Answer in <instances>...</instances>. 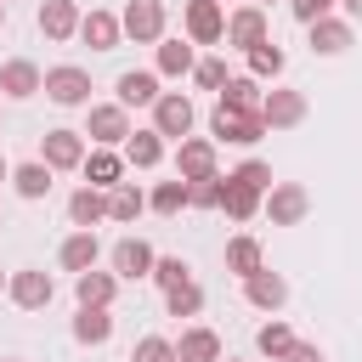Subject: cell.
<instances>
[{"label":"cell","instance_id":"obj_47","mask_svg":"<svg viewBox=\"0 0 362 362\" xmlns=\"http://www.w3.org/2000/svg\"><path fill=\"white\" fill-rule=\"evenodd\" d=\"M0 294H6V272H0Z\"/></svg>","mask_w":362,"mask_h":362},{"label":"cell","instance_id":"obj_17","mask_svg":"<svg viewBox=\"0 0 362 362\" xmlns=\"http://www.w3.org/2000/svg\"><path fill=\"white\" fill-rule=\"evenodd\" d=\"M79 17L85 11L74 0H40V34L45 40H74L79 34Z\"/></svg>","mask_w":362,"mask_h":362},{"label":"cell","instance_id":"obj_6","mask_svg":"<svg viewBox=\"0 0 362 362\" xmlns=\"http://www.w3.org/2000/svg\"><path fill=\"white\" fill-rule=\"evenodd\" d=\"M57 107H85L90 102V74L85 68H74V62H62V68H45V85H40Z\"/></svg>","mask_w":362,"mask_h":362},{"label":"cell","instance_id":"obj_26","mask_svg":"<svg viewBox=\"0 0 362 362\" xmlns=\"http://www.w3.org/2000/svg\"><path fill=\"white\" fill-rule=\"evenodd\" d=\"M221 209H226V221H255L260 215V192H249L232 175H221Z\"/></svg>","mask_w":362,"mask_h":362},{"label":"cell","instance_id":"obj_13","mask_svg":"<svg viewBox=\"0 0 362 362\" xmlns=\"http://www.w3.org/2000/svg\"><path fill=\"white\" fill-rule=\"evenodd\" d=\"M40 85H45L40 62H28V57H11V62H0V96H11V102H28V96H40Z\"/></svg>","mask_w":362,"mask_h":362},{"label":"cell","instance_id":"obj_49","mask_svg":"<svg viewBox=\"0 0 362 362\" xmlns=\"http://www.w3.org/2000/svg\"><path fill=\"white\" fill-rule=\"evenodd\" d=\"M6 362H17V356H6Z\"/></svg>","mask_w":362,"mask_h":362},{"label":"cell","instance_id":"obj_40","mask_svg":"<svg viewBox=\"0 0 362 362\" xmlns=\"http://www.w3.org/2000/svg\"><path fill=\"white\" fill-rule=\"evenodd\" d=\"M192 79H198L204 90H221L232 74H226V62H221V57H204V62H192Z\"/></svg>","mask_w":362,"mask_h":362},{"label":"cell","instance_id":"obj_8","mask_svg":"<svg viewBox=\"0 0 362 362\" xmlns=\"http://www.w3.org/2000/svg\"><path fill=\"white\" fill-rule=\"evenodd\" d=\"M51 294H57V283H51V272H40V266H23V272H11V277H6V300H11V305H23V311L51 305Z\"/></svg>","mask_w":362,"mask_h":362},{"label":"cell","instance_id":"obj_11","mask_svg":"<svg viewBox=\"0 0 362 362\" xmlns=\"http://www.w3.org/2000/svg\"><path fill=\"white\" fill-rule=\"evenodd\" d=\"M175 175H181V181H209V175H221V170H215V141H204V136L175 141Z\"/></svg>","mask_w":362,"mask_h":362},{"label":"cell","instance_id":"obj_14","mask_svg":"<svg viewBox=\"0 0 362 362\" xmlns=\"http://www.w3.org/2000/svg\"><path fill=\"white\" fill-rule=\"evenodd\" d=\"M226 45H238L243 57H249L255 45H266V11H260V6H238V11L226 17Z\"/></svg>","mask_w":362,"mask_h":362},{"label":"cell","instance_id":"obj_33","mask_svg":"<svg viewBox=\"0 0 362 362\" xmlns=\"http://www.w3.org/2000/svg\"><path fill=\"white\" fill-rule=\"evenodd\" d=\"M255 351H260V356H272V362H283V356L294 351V328H288V322H277V317H272V322H260Z\"/></svg>","mask_w":362,"mask_h":362},{"label":"cell","instance_id":"obj_41","mask_svg":"<svg viewBox=\"0 0 362 362\" xmlns=\"http://www.w3.org/2000/svg\"><path fill=\"white\" fill-rule=\"evenodd\" d=\"M187 204H198V209H221V175H209V181H187Z\"/></svg>","mask_w":362,"mask_h":362},{"label":"cell","instance_id":"obj_25","mask_svg":"<svg viewBox=\"0 0 362 362\" xmlns=\"http://www.w3.org/2000/svg\"><path fill=\"white\" fill-rule=\"evenodd\" d=\"M345 45H351V23L345 17H317L311 23V51L317 57H339Z\"/></svg>","mask_w":362,"mask_h":362},{"label":"cell","instance_id":"obj_7","mask_svg":"<svg viewBox=\"0 0 362 362\" xmlns=\"http://www.w3.org/2000/svg\"><path fill=\"white\" fill-rule=\"evenodd\" d=\"M79 136H90L96 147H124V136H130V107H119V102H96Z\"/></svg>","mask_w":362,"mask_h":362},{"label":"cell","instance_id":"obj_5","mask_svg":"<svg viewBox=\"0 0 362 362\" xmlns=\"http://www.w3.org/2000/svg\"><path fill=\"white\" fill-rule=\"evenodd\" d=\"M192 102H187V90H158V102H153V130L158 136H170V141H187L192 136Z\"/></svg>","mask_w":362,"mask_h":362},{"label":"cell","instance_id":"obj_3","mask_svg":"<svg viewBox=\"0 0 362 362\" xmlns=\"http://www.w3.org/2000/svg\"><path fill=\"white\" fill-rule=\"evenodd\" d=\"M119 28H124V40H136V45H158V40H164V0H124Z\"/></svg>","mask_w":362,"mask_h":362},{"label":"cell","instance_id":"obj_24","mask_svg":"<svg viewBox=\"0 0 362 362\" xmlns=\"http://www.w3.org/2000/svg\"><path fill=\"white\" fill-rule=\"evenodd\" d=\"M175 362H221V334L215 328H187L175 339Z\"/></svg>","mask_w":362,"mask_h":362},{"label":"cell","instance_id":"obj_28","mask_svg":"<svg viewBox=\"0 0 362 362\" xmlns=\"http://www.w3.org/2000/svg\"><path fill=\"white\" fill-rule=\"evenodd\" d=\"M260 96H266V90H260V79H249V74L221 85V107H232V113H260Z\"/></svg>","mask_w":362,"mask_h":362},{"label":"cell","instance_id":"obj_44","mask_svg":"<svg viewBox=\"0 0 362 362\" xmlns=\"http://www.w3.org/2000/svg\"><path fill=\"white\" fill-rule=\"evenodd\" d=\"M339 6H345V11H351V17H362V0H339Z\"/></svg>","mask_w":362,"mask_h":362},{"label":"cell","instance_id":"obj_42","mask_svg":"<svg viewBox=\"0 0 362 362\" xmlns=\"http://www.w3.org/2000/svg\"><path fill=\"white\" fill-rule=\"evenodd\" d=\"M288 6H294V17L311 28L317 17H334V6H339V0H288Z\"/></svg>","mask_w":362,"mask_h":362},{"label":"cell","instance_id":"obj_32","mask_svg":"<svg viewBox=\"0 0 362 362\" xmlns=\"http://www.w3.org/2000/svg\"><path fill=\"white\" fill-rule=\"evenodd\" d=\"M74 339H79V345H107V339H113V317L79 305V317H74Z\"/></svg>","mask_w":362,"mask_h":362},{"label":"cell","instance_id":"obj_48","mask_svg":"<svg viewBox=\"0 0 362 362\" xmlns=\"http://www.w3.org/2000/svg\"><path fill=\"white\" fill-rule=\"evenodd\" d=\"M221 362H232V356H221Z\"/></svg>","mask_w":362,"mask_h":362},{"label":"cell","instance_id":"obj_15","mask_svg":"<svg viewBox=\"0 0 362 362\" xmlns=\"http://www.w3.org/2000/svg\"><path fill=\"white\" fill-rule=\"evenodd\" d=\"M113 294H119V277H113V272H96V266H90V272H79V277H74V300H79V305H90V311H107V305H113Z\"/></svg>","mask_w":362,"mask_h":362},{"label":"cell","instance_id":"obj_23","mask_svg":"<svg viewBox=\"0 0 362 362\" xmlns=\"http://www.w3.org/2000/svg\"><path fill=\"white\" fill-rule=\"evenodd\" d=\"M68 221H74L79 232H90L96 221H107V192H102V187H79V192L68 198Z\"/></svg>","mask_w":362,"mask_h":362},{"label":"cell","instance_id":"obj_4","mask_svg":"<svg viewBox=\"0 0 362 362\" xmlns=\"http://www.w3.org/2000/svg\"><path fill=\"white\" fill-rule=\"evenodd\" d=\"M300 119H305V90L272 85V90L260 96V124H266V130H294Z\"/></svg>","mask_w":362,"mask_h":362},{"label":"cell","instance_id":"obj_30","mask_svg":"<svg viewBox=\"0 0 362 362\" xmlns=\"http://www.w3.org/2000/svg\"><path fill=\"white\" fill-rule=\"evenodd\" d=\"M266 266V255H260V243L249 238V232H238L232 243H226V272H238V277H255Z\"/></svg>","mask_w":362,"mask_h":362},{"label":"cell","instance_id":"obj_1","mask_svg":"<svg viewBox=\"0 0 362 362\" xmlns=\"http://www.w3.org/2000/svg\"><path fill=\"white\" fill-rule=\"evenodd\" d=\"M260 209H266L272 226H300L305 209H311V192H305L300 181H272V192L260 198Z\"/></svg>","mask_w":362,"mask_h":362},{"label":"cell","instance_id":"obj_43","mask_svg":"<svg viewBox=\"0 0 362 362\" xmlns=\"http://www.w3.org/2000/svg\"><path fill=\"white\" fill-rule=\"evenodd\" d=\"M283 362H322V351H317V345H305V339H294V351H288Z\"/></svg>","mask_w":362,"mask_h":362},{"label":"cell","instance_id":"obj_16","mask_svg":"<svg viewBox=\"0 0 362 362\" xmlns=\"http://www.w3.org/2000/svg\"><path fill=\"white\" fill-rule=\"evenodd\" d=\"M243 300H249L255 311H277V305L288 300V283H283L272 266H260L255 277H243Z\"/></svg>","mask_w":362,"mask_h":362},{"label":"cell","instance_id":"obj_9","mask_svg":"<svg viewBox=\"0 0 362 362\" xmlns=\"http://www.w3.org/2000/svg\"><path fill=\"white\" fill-rule=\"evenodd\" d=\"M209 130H215V141H232V147H255V141L266 136L260 113H232V107H221V102H215V113H209Z\"/></svg>","mask_w":362,"mask_h":362},{"label":"cell","instance_id":"obj_36","mask_svg":"<svg viewBox=\"0 0 362 362\" xmlns=\"http://www.w3.org/2000/svg\"><path fill=\"white\" fill-rule=\"evenodd\" d=\"M153 283H158V288L170 294V288H181V283H192V266H187L181 255H158V260H153Z\"/></svg>","mask_w":362,"mask_h":362},{"label":"cell","instance_id":"obj_50","mask_svg":"<svg viewBox=\"0 0 362 362\" xmlns=\"http://www.w3.org/2000/svg\"><path fill=\"white\" fill-rule=\"evenodd\" d=\"M6 6H11V0H6Z\"/></svg>","mask_w":362,"mask_h":362},{"label":"cell","instance_id":"obj_2","mask_svg":"<svg viewBox=\"0 0 362 362\" xmlns=\"http://www.w3.org/2000/svg\"><path fill=\"white\" fill-rule=\"evenodd\" d=\"M181 28H187L192 45H221V40H226V11H221V0H187V6H181Z\"/></svg>","mask_w":362,"mask_h":362},{"label":"cell","instance_id":"obj_31","mask_svg":"<svg viewBox=\"0 0 362 362\" xmlns=\"http://www.w3.org/2000/svg\"><path fill=\"white\" fill-rule=\"evenodd\" d=\"M11 187H17V198H28V204H34V198H45V192H51V170H45L40 158H28V164H17V170H11Z\"/></svg>","mask_w":362,"mask_h":362},{"label":"cell","instance_id":"obj_29","mask_svg":"<svg viewBox=\"0 0 362 362\" xmlns=\"http://www.w3.org/2000/svg\"><path fill=\"white\" fill-rule=\"evenodd\" d=\"M147 209V192L141 187H130V181H119L113 192H107V221H119V226H130L136 215Z\"/></svg>","mask_w":362,"mask_h":362},{"label":"cell","instance_id":"obj_12","mask_svg":"<svg viewBox=\"0 0 362 362\" xmlns=\"http://www.w3.org/2000/svg\"><path fill=\"white\" fill-rule=\"evenodd\" d=\"M153 260H158V255H153L141 238H119V243H113V255H107V266H113V277H119V283L153 277Z\"/></svg>","mask_w":362,"mask_h":362},{"label":"cell","instance_id":"obj_39","mask_svg":"<svg viewBox=\"0 0 362 362\" xmlns=\"http://www.w3.org/2000/svg\"><path fill=\"white\" fill-rule=\"evenodd\" d=\"M130 362H175V339H164V334H147V339H136Z\"/></svg>","mask_w":362,"mask_h":362},{"label":"cell","instance_id":"obj_46","mask_svg":"<svg viewBox=\"0 0 362 362\" xmlns=\"http://www.w3.org/2000/svg\"><path fill=\"white\" fill-rule=\"evenodd\" d=\"M0 28H6V0H0Z\"/></svg>","mask_w":362,"mask_h":362},{"label":"cell","instance_id":"obj_45","mask_svg":"<svg viewBox=\"0 0 362 362\" xmlns=\"http://www.w3.org/2000/svg\"><path fill=\"white\" fill-rule=\"evenodd\" d=\"M0 181H11V164H6V158H0Z\"/></svg>","mask_w":362,"mask_h":362},{"label":"cell","instance_id":"obj_27","mask_svg":"<svg viewBox=\"0 0 362 362\" xmlns=\"http://www.w3.org/2000/svg\"><path fill=\"white\" fill-rule=\"evenodd\" d=\"M192 40H158V68L153 74H164V79H181V74H192Z\"/></svg>","mask_w":362,"mask_h":362},{"label":"cell","instance_id":"obj_22","mask_svg":"<svg viewBox=\"0 0 362 362\" xmlns=\"http://www.w3.org/2000/svg\"><path fill=\"white\" fill-rule=\"evenodd\" d=\"M158 158H164V136H158L153 124L124 136V164H136V170H158Z\"/></svg>","mask_w":362,"mask_h":362},{"label":"cell","instance_id":"obj_21","mask_svg":"<svg viewBox=\"0 0 362 362\" xmlns=\"http://www.w3.org/2000/svg\"><path fill=\"white\" fill-rule=\"evenodd\" d=\"M57 260H62V272H90L96 260H102V243H96V232H74V238H62V249H57Z\"/></svg>","mask_w":362,"mask_h":362},{"label":"cell","instance_id":"obj_34","mask_svg":"<svg viewBox=\"0 0 362 362\" xmlns=\"http://www.w3.org/2000/svg\"><path fill=\"white\" fill-rule=\"evenodd\" d=\"M147 209H158V215H181L187 209V181L175 175V181H158L153 192H147Z\"/></svg>","mask_w":362,"mask_h":362},{"label":"cell","instance_id":"obj_35","mask_svg":"<svg viewBox=\"0 0 362 362\" xmlns=\"http://www.w3.org/2000/svg\"><path fill=\"white\" fill-rule=\"evenodd\" d=\"M283 62H288V57H283V45H272V40H266V45H255V51H249V79H277V74H283Z\"/></svg>","mask_w":362,"mask_h":362},{"label":"cell","instance_id":"obj_37","mask_svg":"<svg viewBox=\"0 0 362 362\" xmlns=\"http://www.w3.org/2000/svg\"><path fill=\"white\" fill-rule=\"evenodd\" d=\"M232 181H238V187H249V192H260V198H266V192H272V164H266V158H243V164H238V170H232Z\"/></svg>","mask_w":362,"mask_h":362},{"label":"cell","instance_id":"obj_19","mask_svg":"<svg viewBox=\"0 0 362 362\" xmlns=\"http://www.w3.org/2000/svg\"><path fill=\"white\" fill-rule=\"evenodd\" d=\"M79 40H85L90 51H113V45L124 40V28H119L113 11H85V17H79Z\"/></svg>","mask_w":362,"mask_h":362},{"label":"cell","instance_id":"obj_38","mask_svg":"<svg viewBox=\"0 0 362 362\" xmlns=\"http://www.w3.org/2000/svg\"><path fill=\"white\" fill-rule=\"evenodd\" d=\"M164 305H170V317H198L204 311V288L198 283H181V288L164 294Z\"/></svg>","mask_w":362,"mask_h":362},{"label":"cell","instance_id":"obj_10","mask_svg":"<svg viewBox=\"0 0 362 362\" xmlns=\"http://www.w3.org/2000/svg\"><path fill=\"white\" fill-rule=\"evenodd\" d=\"M40 164H45L51 175H57V170H79V164H85V136H79V130H45Z\"/></svg>","mask_w":362,"mask_h":362},{"label":"cell","instance_id":"obj_20","mask_svg":"<svg viewBox=\"0 0 362 362\" xmlns=\"http://www.w3.org/2000/svg\"><path fill=\"white\" fill-rule=\"evenodd\" d=\"M153 102H158V74L153 68L119 74V107H153Z\"/></svg>","mask_w":362,"mask_h":362},{"label":"cell","instance_id":"obj_18","mask_svg":"<svg viewBox=\"0 0 362 362\" xmlns=\"http://www.w3.org/2000/svg\"><path fill=\"white\" fill-rule=\"evenodd\" d=\"M85 187H102V192H113L119 181H124V158L113 153V147H96V153H85Z\"/></svg>","mask_w":362,"mask_h":362}]
</instances>
